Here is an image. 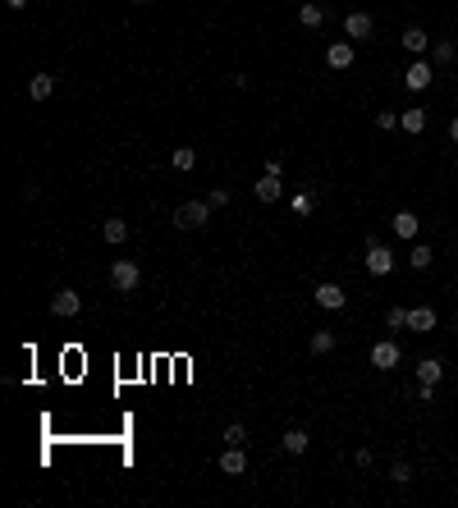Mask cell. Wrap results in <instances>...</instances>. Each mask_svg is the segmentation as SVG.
<instances>
[{
    "instance_id": "cell-1",
    "label": "cell",
    "mask_w": 458,
    "mask_h": 508,
    "mask_svg": "<svg viewBox=\"0 0 458 508\" xmlns=\"http://www.w3.org/2000/svg\"><path fill=\"white\" fill-rule=\"evenodd\" d=\"M207 220H211L207 202H179V207H174V229H202Z\"/></svg>"
},
{
    "instance_id": "cell-2",
    "label": "cell",
    "mask_w": 458,
    "mask_h": 508,
    "mask_svg": "<svg viewBox=\"0 0 458 508\" xmlns=\"http://www.w3.org/2000/svg\"><path fill=\"white\" fill-rule=\"evenodd\" d=\"M362 261H367V270L381 279V275H389V270H394V248H385L381 238H367V257H362Z\"/></svg>"
},
{
    "instance_id": "cell-3",
    "label": "cell",
    "mask_w": 458,
    "mask_h": 508,
    "mask_svg": "<svg viewBox=\"0 0 458 508\" xmlns=\"http://www.w3.org/2000/svg\"><path fill=\"white\" fill-rule=\"evenodd\" d=\"M372 33H376V18L367 14V9H353V14H344V37H348V42H367Z\"/></svg>"
},
{
    "instance_id": "cell-4",
    "label": "cell",
    "mask_w": 458,
    "mask_h": 508,
    "mask_svg": "<svg viewBox=\"0 0 458 508\" xmlns=\"http://www.w3.org/2000/svg\"><path fill=\"white\" fill-rule=\"evenodd\" d=\"M138 279H142L138 261H129V257H124V261H115V266H110V284L120 289V293H133V289H138Z\"/></svg>"
},
{
    "instance_id": "cell-5",
    "label": "cell",
    "mask_w": 458,
    "mask_h": 508,
    "mask_svg": "<svg viewBox=\"0 0 458 508\" xmlns=\"http://www.w3.org/2000/svg\"><path fill=\"white\" fill-rule=\"evenodd\" d=\"M311 298H316V307H321V311H344L348 293L339 289L335 279H321V284H316V293H311Z\"/></svg>"
},
{
    "instance_id": "cell-6",
    "label": "cell",
    "mask_w": 458,
    "mask_h": 508,
    "mask_svg": "<svg viewBox=\"0 0 458 508\" xmlns=\"http://www.w3.org/2000/svg\"><path fill=\"white\" fill-rule=\"evenodd\" d=\"M403 362V348L394 344V339H381V344H372V366L376 371H394Z\"/></svg>"
},
{
    "instance_id": "cell-7",
    "label": "cell",
    "mask_w": 458,
    "mask_h": 508,
    "mask_svg": "<svg viewBox=\"0 0 458 508\" xmlns=\"http://www.w3.org/2000/svg\"><path fill=\"white\" fill-rule=\"evenodd\" d=\"M431 60H413L408 64V74H403V87L408 92H426V87H431Z\"/></svg>"
},
{
    "instance_id": "cell-8",
    "label": "cell",
    "mask_w": 458,
    "mask_h": 508,
    "mask_svg": "<svg viewBox=\"0 0 458 508\" xmlns=\"http://www.w3.org/2000/svg\"><path fill=\"white\" fill-rule=\"evenodd\" d=\"M220 472L225 476H243L248 472V454H243V444H225V454H220Z\"/></svg>"
},
{
    "instance_id": "cell-9",
    "label": "cell",
    "mask_w": 458,
    "mask_h": 508,
    "mask_svg": "<svg viewBox=\"0 0 458 508\" xmlns=\"http://www.w3.org/2000/svg\"><path fill=\"white\" fill-rule=\"evenodd\" d=\"M252 192H257V202H280L285 197V183H280V174H261V179L252 183Z\"/></svg>"
},
{
    "instance_id": "cell-10",
    "label": "cell",
    "mask_w": 458,
    "mask_h": 508,
    "mask_svg": "<svg viewBox=\"0 0 458 508\" xmlns=\"http://www.w3.org/2000/svg\"><path fill=\"white\" fill-rule=\"evenodd\" d=\"M51 311H55V316H78V311H83V298H78L74 289H60L51 298Z\"/></svg>"
},
{
    "instance_id": "cell-11",
    "label": "cell",
    "mask_w": 458,
    "mask_h": 508,
    "mask_svg": "<svg viewBox=\"0 0 458 508\" xmlns=\"http://www.w3.org/2000/svg\"><path fill=\"white\" fill-rule=\"evenodd\" d=\"M408 330H413V335H431L435 330V311L431 307H408Z\"/></svg>"
},
{
    "instance_id": "cell-12",
    "label": "cell",
    "mask_w": 458,
    "mask_h": 508,
    "mask_svg": "<svg viewBox=\"0 0 458 508\" xmlns=\"http://www.w3.org/2000/svg\"><path fill=\"white\" fill-rule=\"evenodd\" d=\"M440 380H445L440 357H422V362H417V385H440Z\"/></svg>"
},
{
    "instance_id": "cell-13",
    "label": "cell",
    "mask_w": 458,
    "mask_h": 508,
    "mask_svg": "<svg viewBox=\"0 0 458 508\" xmlns=\"http://www.w3.org/2000/svg\"><path fill=\"white\" fill-rule=\"evenodd\" d=\"M307 444H311V435L303 431V426H294V431H285V439H280V449H285L289 458H298V454H307Z\"/></svg>"
},
{
    "instance_id": "cell-14",
    "label": "cell",
    "mask_w": 458,
    "mask_h": 508,
    "mask_svg": "<svg viewBox=\"0 0 458 508\" xmlns=\"http://www.w3.org/2000/svg\"><path fill=\"white\" fill-rule=\"evenodd\" d=\"M403 51L426 55L431 51V33H426V28H403Z\"/></svg>"
},
{
    "instance_id": "cell-15",
    "label": "cell",
    "mask_w": 458,
    "mask_h": 508,
    "mask_svg": "<svg viewBox=\"0 0 458 508\" xmlns=\"http://www.w3.org/2000/svg\"><path fill=\"white\" fill-rule=\"evenodd\" d=\"M326 64L330 69H348V64H353V42H335L326 51Z\"/></svg>"
},
{
    "instance_id": "cell-16",
    "label": "cell",
    "mask_w": 458,
    "mask_h": 508,
    "mask_svg": "<svg viewBox=\"0 0 458 508\" xmlns=\"http://www.w3.org/2000/svg\"><path fill=\"white\" fill-rule=\"evenodd\" d=\"M399 129H403V133H422V129H426V110H422V105L399 110Z\"/></svg>"
},
{
    "instance_id": "cell-17",
    "label": "cell",
    "mask_w": 458,
    "mask_h": 508,
    "mask_svg": "<svg viewBox=\"0 0 458 508\" xmlns=\"http://www.w3.org/2000/svg\"><path fill=\"white\" fill-rule=\"evenodd\" d=\"M51 92H55V74H33L28 78V96H33V101H46Z\"/></svg>"
},
{
    "instance_id": "cell-18",
    "label": "cell",
    "mask_w": 458,
    "mask_h": 508,
    "mask_svg": "<svg viewBox=\"0 0 458 508\" xmlns=\"http://www.w3.org/2000/svg\"><path fill=\"white\" fill-rule=\"evenodd\" d=\"M389 224H394L399 238H417V229H422V220H417L413 211H394V220H389Z\"/></svg>"
},
{
    "instance_id": "cell-19",
    "label": "cell",
    "mask_w": 458,
    "mask_h": 508,
    "mask_svg": "<svg viewBox=\"0 0 458 508\" xmlns=\"http://www.w3.org/2000/svg\"><path fill=\"white\" fill-rule=\"evenodd\" d=\"M101 238H105V243H115V248H120V243L129 238V220H120V216L101 220Z\"/></svg>"
},
{
    "instance_id": "cell-20",
    "label": "cell",
    "mask_w": 458,
    "mask_h": 508,
    "mask_svg": "<svg viewBox=\"0 0 458 508\" xmlns=\"http://www.w3.org/2000/svg\"><path fill=\"white\" fill-rule=\"evenodd\" d=\"M298 23H303V28H321V23H326V9H321L316 0H307V5L298 9Z\"/></svg>"
},
{
    "instance_id": "cell-21",
    "label": "cell",
    "mask_w": 458,
    "mask_h": 508,
    "mask_svg": "<svg viewBox=\"0 0 458 508\" xmlns=\"http://www.w3.org/2000/svg\"><path fill=\"white\" fill-rule=\"evenodd\" d=\"M335 344H339V339H335V330H316V335H311V353H316V357L335 353Z\"/></svg>"
},
{
    "instance_id": "cell-22",
    "label": "cell",
    "mask_w": 458,
    "mask_h": 508,
    "mask_svg": "<svg viewBox=\"0 0 458 508\" xmlns=\"http://www.w3.org/2000/svg\"><path fill=\"white\" fill-rule=\"evenodd\" d=\"M170 165H174V170H179V174H188V170H193V165H197V151H193V146H174V156H170Z\"/></svg>"
},
{
    "instance_id": "cell-23",
    "label": "cell",
    "mask_w": 458,
    "mask_h": 508,
    "mask_svg": "<svg viewBox=\"0 0 458 508\" xmlns=\"http://www.w3.org/2000/svg\"><path fill=\"white\" fill-rule=\"evenodd\" d=\"M431 248H426V243H417V248L413 252H408V266H413V270H431Z\"/></svg>"
},
{
    "instance_id": "cell-24",
    "label": "cell",
    "mask_w": 458,
    "mask_h": 508,
    "mask_svg": "<svg viewBox=\"0 0 458 508\" xmlns=\"http://www.w3.org/2000/svg\"><path fill=\"white\" fill-rule=\"evenodd\" d=\"M431 55H435V64H454V60H458V46H454V42H445V37H440V42L431 46Z\"/></svg>"
},
{
    "instance_id": "cell-25",
    "label": "cell",
    "mask_w": 458,
    "mask_h": 508,
    "mask_svg": "<svg viewBox=\"0 0 458 508\" xmlns=\"http://www.w3.org/2000/svg\"><path fill=\"white\" fill-rule=\"evenodd\" d=\"M385 325L389 330H408V307H389L385 311Z\"/></svg>"
},
{
    "instance_id": "cell-26",
    "label": "cell",
    "mask_w": 458,
    "mask_h": 508,
    "mask_svg": "<svg viewBox=\"0 0 458 508\" xmlns=\"http://www.w3.org/2000/svg\"><path fill=\"white\" fill-rule=\"evenodd\" d=\"M225 444H248V426H243V422H229V426H225Z\"/></svg>"
},
{
    "instance_id": "cell-27",
    "label": "cell",
    "mask_w": 458,
    "mask_h": 508,
    "mask_svg": "<svg viewBox=\"0 0 458 508\" xmlns=\"http://www.w3.org/2000/svg\"><path fill=\"white\" fill-rule=\"evenodd\" d=\"M394 124H399V110H376V129L381 133H389Z\"/></svg>"
},
{
    "instance_id": "cell-28",
    "label": "cell",
    "mask_w": 458,
    "mask_h": 508,
    "mask_svg": "<svg viewBox=\"0 0 458 508\" xmlns=\"http://www.w3.org/2000/svg\"><path fill=\"white\" fill-rule=\"evenodd\" d=\"M389 476H394V485H408V481H413V467H408V463H394V467H389Z\"/></svg>"
},
{
    "instance_id": "cell-29",
    "label": "cell",
    "mask_w": 458,
    "mask_h": 508,
    "mask_svg": "<svg viewBox=\"0 0 458 508\" xmlns=\"http://www.w3.org/2000/svg\"><path fill=\"white\" fill-rule=\"evenodd\" d=\"M413 398H417V403H435V385H417Z\"/></svg>"
},
{
    "instance_id": "cell-30",
    "label": "cell",
    "mask_w": 458,
    "mask_h": 508,
    "mask_svg": "<svg viewBox=\"0 0 458 508\" xmlns=\"http://www.w3.org/2000/svg\"><path fill=\"white\" fill-rule=\"evenodd\" d=\"M307 211H311V192H298L294 197V216H307Z\"/></svg>"
},
{
    "instance_id": "cell-31",
    "label": "cell",
    "mask_w": 458,
    "mask_h": 508,
    "mask_svg": "<svg viewBox=\"0 0 458 508\" xmlns=\"http://www.w3.org/2000/svg\"><path fill=\"white\" fill-rule=\"evenodd\" d=\"M225 202H229V192H225V188H216V192H211V197H207V207H211V211H220V207H225Z\"/></svg>"
},
{
    "instance_id": "cell-32",
    "label": "cell",
    "mask_w": 458,
    "mask_h": 508,
    "mask_svg": "<svg viewBox=\"0 0 458 508\" xmlns=\"http://www.w3.org/2000/svg\"><path fill=\"white\" fill-rule=\"evenodd\" d=\"M353 467H372V449H357V454H353Z\"/></svg>"
},
{
    "instance_id": "cell-33",
    "label": "cell",
    "mask_w": 458,
    "mask_h": 508,
    "mask_svg": "<svg viewBox=\"0 0 458 508\" xmlns=\"http://www.w3.org/2000/svg\"><path fill=\"white\" fill-rule=\"evenodd\" d=\"M5 5H9V9H28V5H33V0H5Z\"/></svg>"
},
{
    "instance_id": "cell-34",
    "label": "cell",
    "mask_w": 458,
    "mask_h": 508,
    "mask_svg": "<svg viewBox=\"0 0 458 508\" xmlns=\"http://www.w3.org/2000/svg\"><path fill=\"white\" fill-rule=\"evenodd\" d=\"M450 142H458V120H450Z\"/></svg>"
},
{
    "instance_id": "cell-35",
    "label": "cell",
    "mask_w": 458,
    "mask_h": 508,
    "mask_svg": "<svg viewBox=\"0 0 458 508\" xmlns=\"http://www.w3.org/2000/svg\"><path fill=\"white\" fill-rule=\"evenodd\" d=\"M454 257H458V243H454Z\"/></svg>"
}]
</instances>
